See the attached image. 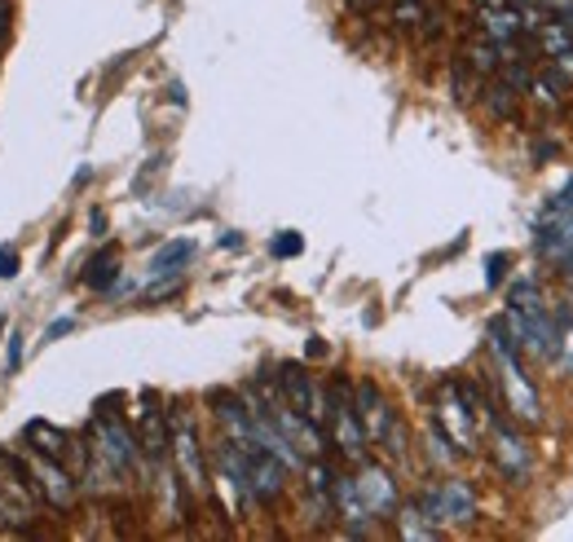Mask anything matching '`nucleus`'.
<instances>
[{
  "label": "nucleus",
  "mask_w": 573,
  "mask_h": 542,
  "mask_svg": "<svg viewBox=\"0 0 573 542\" xmlns=\"http://www.w3.org/2000/svg\"><path fill=\"white\" fill-rule=\"evenodd\" d=\"M22 441H27L31 450L49 454V459H58V454L71 445V436L62 433V428H53V424H45V420H31V424H27V433H22Z\"/></svg>",
  "instance_id": "nucleus-16"
},
{
  "label": "nucleus",
  "mask_w": 573,
  "mask_h": 542,
  "mask_svg": "<svg viewBox=\"0 0 573 542\" xmlns=\"http://www.w3.org/2000/svg\"><path fill=\"white\" fill-rule=\"evenodd\" d=\"M327 420L336 424V445H340L344 454H348V459H362V450H366V433H362V420H357V411H353V393H348V384H336V388H332Z\"/></svg>",
  "instance_id": "nucleus-4"
},
{
  "label": "nucleus",
  "mask_w": 573,
  "mask_h": 542,
  "mask_svg": "<svg viewBox=\"0 0 573 542\" xmlns=\"http://www.w3.org/2000/svg\"><path fill=\"white\" fill-rule=\"evenodd\" d=\"M397 525H402V539H411V542L437 539V534H442V525H433L424 507H402V512H397Z\"/></svg>",
  "instance_id": "nucleus-18"
},
{
  "label": "nucleus",
  "mask_w": 573,
  "mask_h": 542,
  "mask_svg": "<svg viewBox=\"0 0 573 542\" xmlns=\"http://www.w3.org/2000/svg\"><path fill=\"white\" fill-rule=\"evenodd\" d=\"M503 260H507V256H494V260H490V274H485L490 283H498V278H503Z\"/></svg>",
  "instance_id": "nucleus-27"
},
{
  "label": "nucleus",
  "mask_w": 573,
  "mask_h": 542,
  "mask_svg": "<svg viewBox=\"0 0 573 542\" xmlns=\"http://www.w3.org/2000/svg\"><path fill=\"white\" fill-rule=\"evenodd\" d=\"M561 22H565V27L573 31V9H565V13H561Z\"/></svg>",
  "instance_id": "nucleus-30"
},
{
  "label": "nucleus",
  "mask_w": 573,
  "mask_h": 542,
  "mask_svg": "<svg viewBox=\"0 0 573 542\" xmlns=\"http://www.w3.org/2000/svg\"><path fill=\"white\" fill-rule=\"evenodd\" d=\"M565 269H570V287H573V260H565Z\"/></svg>",
  "instance_id": "nucleus-31"
},
{
  "label": "nucleus",
  "mask_w": 573,
  "mask_h": 542,
  "mask_svg": "<svg viewBox=\"0 0 573 542\" xmlns=\"http://www.w3.org/2000/svg\"><path fill=\"white\" fill-rule=\"evenodd\" d=\"M552 213H573V181L556 195V204H552Z\"/></svg>",
  "instance_id": "nucleus-25"
},
{
  "label": "nucleus",
  "mask_w": 573,
  "mask_h": 542,
  "mask_svg": "<svg viewBox=\"0 0 573 542\" xmlns=\"http://www.w3.org/2000/svg\"><path fill=\"white\" fill-rule=\"evenodd\" d=\"M27 467H31V476H36V490H40L53 507H71V503H76V485H71V476H67L58 463H49V454L31 459Z\"/></svg>",
  "instance_id": "nucleus-8"
},
{
  "label": "nucleus",
  "mask_w": 573,
  "mask_h": 542,
  "mask_svg": "<svg viewBox=\"0 0 573 542\" xmlns=\"http://www.w3.org/2000/svg\"><path fill=\"white\" fill-rule=\"evenodd\" d=\"M561 371L573 375V326H565V339H561Z\"/></svg>",
  "instance_id": "nucleus-23"
},
{
  "label": "nucleus",
  "mask_w": 573,
  "mask_h": 542,
  "mask_svg": "<svg viewBox=\"0 0 573 542\" xmlns=\"http://www.w3.org/2000/svg\"><path fill=\"white\" fill-rule=\"evenodd\" d=\"M168 445H172V459L181 467V481L199 494L208 485V467H204V445H199V428L190 415H172V428H168Z\"/></svg>",
  "instance_id": "nucleus-2"
},
{
  "label": "nucleus",
  "mask_w": 573,
  "mask_h": 542,
  "mask_svg": "<svg viewBox=\"0 0 573 542\" xmlns=\"http://www.w3.org/2000/svg\"><path fill=\"white\" fill-rule=\"evenodd\" d=\"M481 27H485V36H490L494 45H507L512 36H521V31H525V18H521V9L494 4V9H481Z\"/></svg>",
  "instance_id": "nucleus-13"
},
{
  "label": "nucleus",
  "mask_w": 573,
  "mask_h": 542,
  "mask_svg": "<svg viewBox=\"0 0 573 542\" xmlns=\"http://www.w3.org/2000/svg\"><path fill=\"white\" fill-rule=\"evenodd\" d=\"M13 274H18V252L0 247V278H13Z\"/></svg>",
  "instance_id": "nucleus-22"
},
{
  "label": "nucleus",
  "mask_w": 573,
  "mask_h": 542,
  "mask_svg": "<svg viewBox=\"0 0 573 542\" xmlns=\"http://www.w3.org/2000/svg\"><path fill=\"white\" fill-rule=\"evenodd\" d=\"M150 459H164V450H168V428H164V420H159V411L155 406H146L141 411V441H137Z\"/></svg>",
  "instance_id": "nucleus-17"
},
{
  "label": "nucleus",
  "mask_w": 573,
  "mask_h": 542,
  "mask_svg": "<svg viewBox=\"0 0 573 542\" xmlns=\"http://www.w3.org/2000/svg\"><path fill=\"white\" fill-rule=\"evenodd\" d=\"M0 335H4V318H0Z\"/></svg>",
  "instance_id": "nucleus-32"
},
{
  "label": "nucleus",
  "mask_w": 573,
  "mask_h": 542,
  "mask_svg": "<svg viewBox=\"0 0 573 542\" xmlns=\"http://www.w3.org/2000/svg\"><path fill=\"white\" fill-rule=\"evenodd\" d=\"M9 371H18L22 366V335H9V362H4Z\"/></svg>",
  "instance_id": "nucleus-24"
},
{
  "label": "nucleus",
  "mask_w": 573,
  "mask_h": 542,
  "mask_svg": "<svg viewBox=\"0 0 573 542\" xmlns=\"http://www.w3.org/2000/svg\"><path fill=\"white\" fill-rule=\"evenodd\" d=\"M283 388H287V406H292V411L309 415L314 424H323V420H327V397H323V388L305 375V366L287 362V366H283Z\"/></svg>",
  "instance_id": "nucleus-7"
},
{
  "label": "nucleus",
  "mask_w": 573,
  "mask_h": 542,
  "mask_svg": "<svg viewBox=\"0 0 573 542\" xmlns=\"http://www.w3.org/2000/svg\"><path fill=\"white\" fill-rule=\"evenodd\" d=\"M442 420H446L458 450H472V411L458 402L455 384H446V393H442Z\"/></svg>",
  "instance_id": "nucleus-12"
},
{
  "label": "nucleus",
  "mask_w": 573,
  "mask_h": 542,
  "mask_svg": "<svg viewBox=\"0 0 573 542\" xmlns=\"http://www.w3.org/2000/svg\"><path fill=\"white\" fill-rule=\"evenodd\" d=\"M534 89H539V98H543V102H552V107H556V102H561V93H565V76H561V71H552V76H543Z\"/></svg>",
  "instance_id": "nucleus-20"
},
{
  "label": "nucleus",
  "mask_w": 573,
  "mask_h": 542,
  "mask_svg": "<svg viewBox=\"0 0 573 542\" xmlns=\"http://www.w3.org/2000/svg\"><path fill=\"white\" fill-rule=\"evenodd\" d=\"M13 521H18V512H13L9 503H0V530H4V525H13Z\"/></svg>",
  "instance_id": "nucleus-28"
},
{
  "label": "nucleus",
  "mask_w": 573,
  "mask_h": 542,
  "mask_svg": "<svg viewBox=\"0 0 573 542\" xmlns=\"http://www.w3.org/2000/svg\"><path fill=\"white\" fill-rule=\"evenodd\" d=\"M424 512L433 525H467L476 516V494L467 490V481H446L424 494Z\"/></svg>",
  "instance_id": "nucleus-3"
},
{
  "label": "nucleus",
  "mask_w": 573,
  "mask_h": 542,
  "mask_svg": "<svg viewBox=\"0 0 573 542\" xmlns=\"http://www.w3.org/2000/svg\"><path fill=\"white\" fill-rule=\"evenodd\" d=\"M300 247H305V243H300V234H292V229H287V234H278V238L269 243V252H274V256H300Z\"/></svg>",
  "instance_id": "nucleus-21"
},
{
  "label": "nucleus",
  "mask_w": 573,
  "mask_h": 542,
  "mask_svg": "<svg viewBox=\"0 0 573 542\" xmlns=\"http://www.w3.org/2000/svg\"><path fill=\"white\" fill-rule=\"evenodd\" d=\"M357 499H362V507H366V516L371 521H379V516H393L397 512V485H393V476L384 472V467H375V463H366L362 472H357Z\"/></svg>",
  "instance_id": "nucleus-5"
},
{
  "label": "nucleus",
  "mask_w": 573,
  "mask_h": 542,
  "mask_svg": "<svg viewBox=\"0 0 573 542\" xmlns=\"http://www.w3.org/2000/svg\"><path fill=\"white\" fill-rule=\"evenodd\" d=\"M353 411H357V420H362V433L366 441H388V450L393 454H402V433H397V420H393V411H388V402H384V393L371 384V380H362L357 388H353Z\"/></svg>",
  "instance_id": "nucleus-1"
},
{
  "label": "nucleus",
  "mask_w": 573,
  "mask_h": 542,
  "mask_svg": "<svg viewBox=\"0 0 573 542\" xmlns=\"http://www.w3.org/2000/svg\"><path fill=\"white\" fill-rule=\"evenodd\" d=\"M98 454L111 463L115 476L137 467V436L124 428V420H111V415L98 420Z\"/></svg>",
  "instance_id": "nucleus-6"
},
{
  "label": "nucleus",
  "mask_w": 573,
  "mask_h": 542,
  "mask_svg": "<svg viewBox=\"0 0 573 542\" xmlns=\"http://www.w3.org/2000/svg\"><path fill=\"white\" fill-rule=\"evenodd\" d=\"M115 274H119V269H115V256H111V252H102V256H98V260L89 265V274H85V283H89L93 292H107V287H111V283H115Z\"/></svg>",
  "instance_id": "nucleus-19"
},
{
  "label": "nucleus",
  "mask_w": 573,
  "mask_h": 542,
  "mask_svg": "<svg viewBox=\"0 0 573 542\" xmlns=\"http://www.w3.org/2000/svg\"><path fill=\"white\" fill-rule=\"evenodd\" d=\"M539 247L552 260H573V213H547L543 229H539Z\"/></svg>",
  "instance_id": "nucleus-9"
},
{
  "label": "nucleus",
  "mask_w": 573,
  "mask_h": 542,
  "mask_svg": "<svg viewBox=\"0 0 573 542\" xmlns=\"http://www.w3.org/2000/svg\"><path fill=\"white\" fill-rule=\"evenodd\" d=\"M190 260H195V243H190V238H172V243H164V247L150 256L146 269H150V278L159 283V278H177Z\"/></svg>",
  "instance_id": "nucleus-10"
},
{
  "label": "nucleus",
  "mask_w": 573,
  "mask_h": 542,
  "mask_svg": "<svg viewBox=\"0 0 573 542\" xmlns=\"http://www.w3.org/2000/svg\"><path fill=\"white\" fill-rule=\"evenodd\" d=\"M71 318H58V323H49V331H45V339H58V335H67V331H71Z\"/></svg>",
  "instance_id": "nucleus-26"
},
{
  "label": "nucleus",
  "mask_w": 573,
  "mask_h": 542,
  "mask_svg": "<svg viewBox=\"0 0 573 542\" xmlns=\"http://www.w3.org/2000/svg\"><path fill=\"white\" fill-rule=\"evenodd\" d=\"M539 45L556 58V62H565L573 71V31L556 18V22H539Z\"/></svg>",
  "instance_id": "nucleus-15"
},
{
  "label": "nucleus",
  "mask_w": 573,
  "mask_h": 542,
  "mask_svg": "<svg viewBox=\"0 0 573 542\" xmlns=\"http://www.w3.org/2000/svg\"><path fill=\"white\" fill-rule=\"evenodd\" d=\"M332 499L340 503V512H344V521H348V530L353 534H362L366 530V507H362V499H357V485L348 481V476H336V485H332Z\"/></svg>",
  "instance_id": "nucleus-14"
},
{
  "label": "nucleus",
  "mask_w": 573,
  "mask_h": 542,
  "mask_svg": "<svg viewBox=\"0 0 573 542\" xmlns=\"http://www.w3.org/2000/svg\"><path fill=\"white\" fill-rule=\"evenodd\" d=\"M516 4H525V9H543L547 0H516Z\"/></svg>",
  "instance_id": "nucleus-29"
},
{
  "label": "nucleus",
  "mask_w": 573,
  "mask_h": 542,
  "mask_svg": "<svg viewBox=\"0 0 573 542\" xmlns=\"http://www.w3.org/2000/svg\"><path fill=\"white\" fill-rule=\"evenodd\" d=\"M494 454H498L507 476H525L530 472V450H525V441L512 433L507 424H494Z\"/></svg>",
  "instance_id": "nucleus-11"
}]
</instances>
